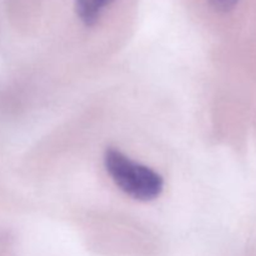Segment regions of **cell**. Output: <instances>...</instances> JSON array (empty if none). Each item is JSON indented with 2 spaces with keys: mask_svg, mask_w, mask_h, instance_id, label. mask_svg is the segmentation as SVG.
Wrapping results in <instances>:
<instances>
[{
  "mask_svg": "<svg viewBox=\"0 0 256 256\" xmlns=\"http://www.w3.org/2000/svg\"><path fill=\"white\" fill-rule=\"evenodd\" d=\"M115 2L116 0H74L75 14L82 24L92 26Z\"/></svg>",
  "mask_w": 256,
  "mask_h": 256,
  "instance_id": "7a4b0ae2",
  "label": "cell"
},
{
  "mask_svg": "<svg viewBox=\"0 0 256 256\" xmlns=\"http://www.w3.org/2000/svg\"><path fill=\"white\" fill-rule=\"evenodd\" d=\"M104 165L118 188L138 202H152L162 195L164 180L152 168L134 162L120 150H105Z\"/></svg>",
  "mask_w": 256,
  "mask_h": 256,
  "instance_id": "6da1fadb",
  "label": "cell"
},
{
  "mask_svg": "<svg viewBox=\"0 0 256 256\" xmlns=\"http://www.w3.org/2000/svg\"><path fill=\"white\" fill-rule=\"evenodd\" d=\"M240 0H208L210 6L215 10V12H232L238 4H239Z\"/></svg>",
  "mask_w": 256,
  "mask_h": 256,
  "instance_id": "3957f363",
  "label": "cell"
}]
</instances>
